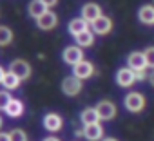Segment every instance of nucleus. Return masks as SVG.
<instances>
[{
    "label": "nucleus",
    "instance_id": "obj_1",
    "mask_svg": "<svg viewBox=\"0 0 154 141\" xmlns=\"http://www.w3.org/2000/svg\"><path fill=\"white\" fill-rule=\"evenodd\" d=\"M9 73H13L18 80H26V78L31 76V65H29V62L17 58V60H13L11 65H9Z\"/></svg>",
    "mask_w": 154,
    "mask_h": 141
},
{
    "label": "nucleus",
    "instance_id": "obj_2",
    "mask_svg": "<svg viewBox=\"0 0 154 141\" xmlns=\"http://www.w3.org/2000/svg\"><path fill=\"white\" fill-rule=\"evenodd\" d=\"M145 96H141L140 92H129L125 96V107L129 112H141L145 109Z\"/></svg>",
    "mask_w": 154,
    "mask_h": 141
},
{
    "label": "nucleus",
    "instance_id": "obj_3",
    "mask_svg": "<svg viewBox=\"0 0 154 141\" xmlns=\"http://www.w3.org/2000/svg\"><path fill=\"white\" fill-rule=\"evenodd\" d=\"M82 91V80L76 78V76H65L63 82H62V92L65 96H76Z\"/></svg>",
    "mask_w": 154,
    "mask_h": 141
},
{
    "label": "nucleus",
    "instance_id": "obj_4",
    "mask_svg": "<svg viewBox=\"0 0 154 141\" xmlns=\"http://www.w3.org/2000/svg\"><path fill=\"white\" fill-rule=\"evenodd\" d=\"M62 58H63V62H65L67 65H72V67H74L76 63H80V62L84 60V52H82V49H80L78 45H69V47L63 49Z\"/></svg>",
    "mask_w": 154,
    "mask_h": 141
},
{
    "label": "nucleus",
    "instance_id": "obj_5",
    "mask_svg": "<svg viewBox=\"0 0 154 141\" xmlns=\"http://www.w3.org/2000/svg\"><path fill=\"white\" fill-rule=\"evenodd\" d=\"M94 109L98 112V118L103 119V121H109V119H112L116 116V105L112 101H109V100H102Z\"/></svg>",
    "mask_w": 154,
    "mask_h": 141
},
{
    "label": "nucleus",
    "instance_id": "obj_6",
    "mask_svg": "<svg viewBox=\"0 0 154 141\" xmlns=\"http://www.w3.org/2000/svg\"><path fill=\"white\" fill-rule=\"evenodd\" d=\"M127 65H129L131 70H134V73H140V70L149 69L143 52H131V54L127 56Z\"/></svg>",
    "mask_w": 154,
    "mask_h": 141
},
{
    "label": "nucleus",
    "instance_id": "obj_7",
    "mask_svg": "<svg viewBox=\"0 0 154 141\" xmlns=\"http://www.w3.org/2000/svg\"><path fill=\"white\" fill-rule=\"evenodd\" d=\"M93 74H94V67H93V63L87 62V60H82L80 63H76V65L72 67V76L80 78V80L91 78Z\"/></svg>",
    "mask_w": 154,
    "mask_h": 141
},
{
    "label": "nucleus",
    "instance_id": "obj_8",
    "mask_svg": "<svg viewBox=\"0 0 154 141\" xmlns=\"http://www.w3.org/2000/svg\"><path fill=\"white\" fill-rule=\"evenodd\" d=\"M134 82H136V73L131 70L129 67H123L116 73V83L120 87H131L134 85Z\"/></svg>",
    "mask_w": 154,
    "mask_h": 141
},
{
    "label": "nucleus",
    "instance_id": "obj_9",
    "mask_svg": "<svg viewBox=\"0 0 154 141\" xmlns=\"http://www.w3.org/2000/svg\"><path fill=\"white\" fill-rule=\"evenodd\" d=\"M100 16H102V8H100L98 4L89 2V4H85V6H84V9H82V18H84L85 22L93 24V22H94V20H98Z\"/></svg>",
    "mask_w": 154,
    "mask_h": 141
},
{
    "label": "nucleus",
    "instance_id": "obj_10",
    "mask_svg": "<svg viewBox=\"0 0 154 141\" xmlns=\"http://www.w3.org/2000/svg\"><path fill=\"white\" fill-rule=\"evenodd\" d=\"M36 26H38L42 31H51V29H54V27L58 26V16L49 9L45 15H42V16L36 20Z\"/></svg>",
    "mask_w": 154,
    "mask_h": 141
},
{
    "label": "nucleus",
    "instance_id": "obj_11",
    "mask_svg": "<svg viewBox=\"0 0 154 141\" xmlns=\"http://www.w3.org/2000/svg\"><path fill=\"white\" fill-rule=\"evenodd\" d=\"M44 127L49 130V132H58L62 127H63V119L60 114L56 112H49L44 116Z\"/></svg>",
    "mask_w": 154,
    "mask_h": 141
},
{
    "label": "nucleus",
    "instance_id": "obj_12",
    "mask_svg": "<svg viewBox=\"0 0 154 141\" xmlns=\"http://www.w3.org/2000/svg\"><path fill=\"white\" fill-rule=\"evenodd\" d=\"M91 31L93 33H96V34H107L111 29H112V20L109 18V16H105V15H102L98 20H94L93 24H91Z\"/></svg>",
    "mask_w": 154,
    "mask_h": 141
},
{
    "label": "nucleus",
    "instance_id": "obj_13",
    "mask_svg": "<svg viewBox=\"0 0 154 141\" xmlns=\"http://www.w3.org/2000/svg\"><path fill=\"white\" fill-rule=\"evenodd\" d=\"M82 132L89 141H100L103 136V127L100 123H93V125H85V128Z\"/></svg>",
    "mask_w": 154,
    "mask_h": 141
},
{
    "label": "nucleus",
    "instance_id": "obj_14",
    "mask_svg": "<svg viewBox=\"0 0 154 141\" xmlns=\"http://www.w3.org/2000/svg\"><path fill=\"white\" fill-rule=\"evenodd\" d=\"M69 33L72 34V36H78V34H82V33H85V31H89V22H85L84 18H72L71 22H69Z\"/></svg>",
    "mask_w": 154,
    "mask_h": 141
},
{
    "label": "nucleus",
    "instance_id": "obj_15",
    "mask_svg": "<svg viewBox=\"0 0 154 141\" xmlns=\"http://www.w3.org/2000/svg\"><path fill=\"white\" fill-rule=\"evenodd\" d=\"M27 11H29V15L33 16V18H40L42 15H45L49 9L44 6V2H42V0H31V2H29V8H27Z\"/></svg>",
    "mask_w": 154,
    "mask_h": 141
},
{
    "label": "nucleus",
    "instance_id": "obj_16",
    "mask_svg": "<svg viewBox=\"0 0 154 141\" xmlns=\"http://www.w3.org/2000/svg\"><path fill=\"white\" fill-rule=\"evenodd\" d=\"M138 18L141 24L145 26H152L154 24V6H143L138 11Z\"/></svg>",
    "mask_w": 154,
    "mask_h": 141
},
{
    "label": "nucleus",
    "instance_id": "obj_17",
    "mask_svg": "<svg viewBox=\"0 0 154 141\" xmlns=\"http://www.w3.org/2000/svg\"><path fill=\"white\" fill-rule=\"evenodd\" d=\"M6 114L8 116H11V118H18V116H22L24 114V103L20 101V100H11L9 101V105H8V109H6Z\"/></svg>",
    "mask_w": 154,
    "mask_h": 141
},
{
    "label": "nucleus",
    "instance_id": "obj_18",
    "mask_svg": "<svg viewBox=\"0 0 154 141\" xmlns=\"http://www.w3.org/2000/svg\"><path fill=\"white\" fill-rule=\"evenodd\" d=\"M74 42H76L78 47H91L94 44V33L89 29V31H85V33H82L78 36H74Z\"/></svg>",
    "mask_w": 154,
    "mask_h": 141
},
{
    "label": "nucleus",
    "instance_id": "obj_19",
    "mask_svg": "<svg viewBox=\"0 0 154 141\" xmlns=\"http://www.w3.org/2000/svg\"><path fill=\"white\" fill-rule=\"evenodd\" d=\"M82 123H84V125L100 123V118H98V112H96V109H85V110L82 112Z\"/></svg>",
    "mask_w": 154,
    "mask_h": 141
},
{
    "label": "nucleus",
    "instance_id": "obj_20",
    "mask_svg": "<svg viewBox=\"0 0 154 141\" xmlns=\"http://www.w3.org/2000/svg\"><path fill=\"white\" fill-rule=\"evenodd\" d=\"M20 82L22 80H18L13 73H9V70H8V73H6V76H4V82H2V85L6 87V91H13V89H17L18 85H20Z\"/></svg>",
    "mask_w": 154,
    "mask_h": 141
},
{
    "label": "nucleus",
    "instance_id": "obj_21",
    "mask_svg": "<svg viewBox=\"0 0 154 141\" xmlns=\"http://www.w3.org/2000/svg\"><path fill=\"white\" fill-rule=\"evenodd\" d=\"M13 42V31L8 26H0V47L9 45Z\"/></svg>",
    "mask_w": 154,
    "mask_h": 141
},
{
    "label": "nucleus",
    "instance_id": "obj_22",
    "mask_svg": "<svg viewBox=\"0 0 154 141\" xmlns=\"http://www.w3.org/2000/svg\"><path fill=\"white\" fill-rule=\"evenodd\" d=\"M9 137H11V141H27V134L22 128H13L9 132Z\"/></svg>",
    "mask_w": 154,
    "mask_h": 141
},
{
    "label": "nucleus",
    "instance_id": "obj_23",
    "mask_svg": "<svg viewBox=\"0 0 154 141\" xmlns=\"http://www.w3.org/2000/svg\"><path fill=\"white\" fill-rule=\"evenodd\" d=\"M11 100H13V98H11V94H9L8 91H0V110L6 112V109H8V105H9Z\"/></svg>",
    "mask_w": 154,
    "mask_h": 141
},
{
    "label": "nucleus",
    "instance_id": "obj_24",
    "mask_svg": "<svg viewBox=\"0 0 154 141\" xmlns=\"http://www.w3.org/2000/svg\"><path fill=\"white\" fill-rule=\"evenodd\" d=\"M143 54H145V60H147V67L149 69H154V47L145 49Z\"/></svg>",
    "mask_w": 154,
    "mask_h": 141
},
{
    "label": "nucleus",
    "instance_id": "obj_25",
    "mask_svg": "<svg viewBox=\"0 0 154 141\" xmlns=\"http://www.w3.org/2000/svg\"><path fill=\"white\" fill-rule=\"evenodd\" d=\"M149 78H150L149 69H145V70H140V73H136V82H143V80H149Z\"/></svg>",
    "mask_w": 154,
    "mask_h": 141
},
{
    "label": "nucleus",
    "instance_id": "obj_26",
    "mask_svg": "<svg viewBox=\"0 0 154 141\" xmlns=\"http://www.w3.org/2000/svg\"><path fill=\"white\" fill-rule=\"evenodd\" d=\"M42 2H44V6H45L47 9H51L53 6H56V4H58V0H42Z\"/></svg>",
    "mask_w": 154,
    "mask_h": 141
},
{
    "label": "nucleus",
    "instance_id": "obj_27",
    "mask_svg": "<svg viewBox=\"0 0 154 141\" xmlns=\"http://www.w3.org/2000/svg\"><path fill=\"white\" fill-rule=\"evenodd\" d=\"M0 141H11L9 132H0Z\"/></svg>",
    "mask_w": 154,
    "mask_h": 141
},
{
    "label": "nucleus",
    "instance_id": "obj_28",
    "mask_svg": "<svg viewBox=\"0 0 154 141\" xmlns=\"http://www.w3.org/2000/svg\"><path fill=\"white\" fill-rule=\"evenodd\" d=\"M4 76H6V70H4L2 67H0V83H2V82H4Z\"/></svg>",
    "mask_w": 154,
    "mask_h": 141
},
{
    "label": "nucleus",
    "instance_id": "obj_29",
    "mask_svg": "<svg viewBox=\"0 0 154 141\" xmlns=\"http://www.w3.org/2000/svg\"><path fill=\"white\" fill-rule=\"evenodd\" d=\"M149 82H150V83H152V87H154V70L150 73V78H149Z\"/></svg>",
    "mask_w": 154,
    "mask_h": 141
},
{
    "label": "nucleus",
    "instance_id": "obj_30",
    "mask_svg": "<svg viewBox=\"0 0 154 141\" xmlns=\"http://www.w3.org/2000/svg\"><path fill=\"white\" fill-rule=\"evenodd\" d=\"M44 141H60V139H58V137H45Z\"/></svg>",
    "mask_w": 154,
    "mask_h": 141
},
{
    "label": "nucleus",
    "instance_id": "obj_31",
    "mask_svg": "<svg viewBox=\"0 0 154 141\" xmlns=\"http://www.w3.org/2000/svg\"><path fill=\"white\" fill-rule=\"evenodd\" d=\"M102 141H118V139H114V137H105V139H102Z\"/></svg>",
    "mask_w": 154,
    "mask_h": 141
},
{
    "label": "nucleus",
    "instance_id": "obj_32",
    "mask_svg": "<svg viewBox=\"0 0 154 141\" xmlns=\"http://www.w3.org/2000/svg\"><path fill=\"white\" fill-rule=\"evenodd\" d=\"M0 127H2V118H0Z\"/></svg>",
    "mask_w": 154,
    "mask_h": 141
}]
</instances>
